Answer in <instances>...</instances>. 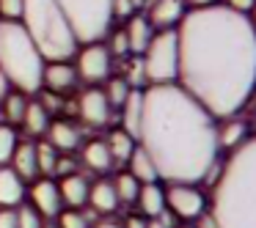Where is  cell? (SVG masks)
Returning <instances> with one entry per match:
<instances>
[{
	"label": "cell",
	"instance_id": "22",
	"mask_svg": "<svg viewBox=\"0 0 256 228\" xmlns=\"http://www.w3.org/2000/svg\"><path fill=\"white\" fill-rule=\"evenodd\" d=\"M124 36H127V47L130 55H140V52L149 47L152 36H154V28L149 25V19L144 17L140 11H135L132 17L124 19Z\"/></svg>",
	"mask_w": 256,
	"mask_h": 228
},
{
	"label": "cell",
	"instance_id": "42",
	"mask_svg": "<svg viewBox=\"0 0 256 228\" xmlns=\"http://www.w3.org/2000/svg\"><path fill=\"white\" fill-rule=\"evenodd\" d=\"M122 223H124V228H146V217H140V215H130Z\"/></svg>",
	"mask_w": 256,
	"mask_h": 228
},
{
	"label": "cell",
	"instance_id": "5",
	"mask_svg": "<svg viewBox=\"0 0 256 228\" xmlns=\"http://www.w3.org/2000/svg\"><path fill=\"white\" fill-rule=\"evenodd\" d=\"M44 63L47 61L22 25L0 19V77L8 83V88L22 91L28 96L39 94Z\"/></svg>",
	"mask_w": 256,
	"mask_h": 228
},
{
	"label": "cell",
	"instance_id": "48",
	"mask_svg": "<svg viewBox=\"0 0 256 228\" xmlns=\"http://www.w3.org/2000/svg\"><path fill=\"white\" fill-rule=\"evenodd\" d=\"M176 228H196V223H179Z\"/></svg>",
	"mask_w": 256,
	"mask_h": 228
},
{
	"label": "cell",
	"instance_id": "19",
	"mask_svg": "<svg viewBox=\"0 0 256 228\" xmlns=\"http://www.w3.org/2000/svg\"><path fill=\"white\" fill-rule=\"evenodd\" d=\"M8 168H12L25 184L42 179L39 176V162H36V140H30V138L20 140L17 149H14V154H12V160H8Z\"/></svg>",
	"mask_w": 256,
	"mask_h": 228
},
{
	"label": "cell",
	"instance_id": "35",
	"mask_svg": "<svg viewBox=\"0 0 256 228\" xmlns=\"http://www.w3.org/2000/svg\"><path fill=\"white\" fill-rule=\"evenodd\" d=\"M14 215H17V228H42L47 223L44 217H42L39 212L28 204V201H25V204H20L17 209H14Z\"/></svg>",
	"mask_w": 256,
	"mask_h": 228
},
{
	"label": "cell",
	"instance_id": "37",
	"mask_svg": "<svg viewBox=\"0 0 256 228\" xmlns=\"http://www.w3.org/2000/svg\"><path fill=\"white\" fill-rule=\"evenodd\" d=\"M110 11H113V22L116 19H127V17H132L138 8L132 6V0H113L110 3Z\"/></svg>",
	"mask_w": 256,
	"mask_h": 228
},
{
	"label": "cell",
	"instance_id": "43",
	"mask_svg": "<svg viewBox=\"0 0 256 228\" xmlns=\"http://www.w3.org/2000/svg\"><path fill=\"white\" fill-rule=\"evenodd\" d=\"M220 0H184L188 8H206V6H218Z\"/></svg>",
	"mask_w": 256,
	"mask_h": 228
},
{
	"label": "cell",
	"instance_id": "12",
	"mask_svg": "<svg viewBox=\"0 0 256 228\" xmlns=\"http://www.w3.org/2000/svg\"><path fill=\"white\" fill-rule=\"evenodd\" d=\"M80 77L74 72V63L72 61H47L44 63V72H42V91L47 94H58V96H66L78 88Z\"/></svg>",
	"mask_w": 256,
	"mask_h": 228
},
{
	"label": "cell",
	"instance_id": "50",
	"mask_svg": "<svg viewBox=\"0 0 256 228\" xmlns=\"http://www.w3.org/2000/svg\"><path fill=\"white\" fill-rule=\"evenodd\" d=\"M42 228H58V226H56V223H52V220H47V223H44V226H42Z\"/></svg>",
	"mask_w": 256,
	"mask_h": 228
},
{
	"label": "cell",
	"instance_id": "17",
	"mask_svg": "<svg viewBox=\"0 0 256 228\" xmlns=\"http://www.w3.org/2000/svg\"><path fill=\"white\" fill-rule=\"evenodd\" d=\"M86 209H91L96 217L116 215V212L122 209V204H118V198H116V190H113V182H110V179L102 176V179H96V182H91Z\"/></svg>",
	"mask_w": 256,
	"mask_h": 228
},
{
	"label": "cell",
	"instance_id": "28",
	"mask_svg": "<svg viewBox=\"0 0 256 228\" xmlns=\"http://www.w3.org/2000/svg\"><path fill=\"white\" fill-rule=\"evenodd\" d=\"M100 88H102V94H105L108 105H110L113 110H122V105L127 102V96L132 94V88L127 85V80H124L122 74H110Z\"/></svg>",
	"mask_w": 256,
	"mask_h": 228
},
{
	"label": "cell",
	"instance_id": "23",
	"mask_svg": "<svg viewBox=\"0 0 256 228\" xmlns=\"http://www.w3.org/2000/svg\"><path fill=\"white\" fill-rule=\"evenodd\" d=\"M124 171H127V173H130V176H132L138 184L160 182V176H157V165H154V160H152V157L144 151V146H138V143H135V149H132V154H130V160L124 162Z\"/></svg>",
	"mask_w": 256,
	"mask_h": 228
},
{
	"label": "cell",
	"instance_id": "44",
	"mask_svg": "<svg viewBox=\"0 0 256 228\" xmlns=\"http://www.w3.org/2000/svg\"><path fill=\"white\" fill-rule=\"evenodd\" d=\"M196 228H218V226H215V220L210 217V212H204V215L196 220Z\"/></svg>",
	"mask_w": 256,
	"mask_h": 228
},
{
	"label": "cell",
	"instance_id": "33",
	"mask_svg": "<svg viewBox=\"0 0 256 228\" xmlns=\"http://www.w3.org/2000/svg\"><path fill=\"white\" fill-rule=\"evenodd\" d=\"M17 143H20L17 127H8V124L0 121V165H8V160H12Z\"/></svg>",
	"mask_w": 256,
	"mask_h": 228
},
{
	"label": "cell",
	"instance_id": "24",
	"mask_svg": "<svg viewBox=\"0 0 256 228\" xmlns=\"http://www.w3.org/2000/svg\"><path fill=\"white\" fill-rule=\"evenodd\" d=\"M52 116L47 113V107L42 105L39 99H28V107H25V116H22V132L28 135L30 140H42L47 132V127H50Z\"/></svg>",
	"mask_w": 256,
	"mask_h": 228
},
{
	"label": "cell",
	"instance_id": "11",
	"mask_svg": "<svg viewBox=\"0 0 256 228\" xmlns=\"http://www.w3.org/2000/svg\"><path fill=\"white\" fill-rule=\"evenodd\" d=\"M28 204L39 212L44 220H56L64 209L61 193H58L56 179H36L28 184Z\"/></svg>",
	"mask_w": 256,
	"mask_h": 228
},
{
	"label": "cell",
	"instance_id": "41",
	"mask_svg": "<svg viewBox=\"0 0 256 228\" xmlns=\"http://www.w3.org/2000/svg\"><path fill=\"white\" fill-rule=\"evenodd\" d=\"M0 228H17V215H14V209H0Z\"/></svg>",
	"mask_w": 256,
	"mask_h": 228
},
{
	"label": "cell",
	"instance_id": "36",
	"mask_svg": "<svg viewBox=\"0 0 256 228\" xmlns=\"http://www.w3.org/2000/svg\"><path fill=\"white\" fill-rule=\"evenodd\" d=\"M22 0H0V19L3 22H20Z\"/></svg>",
	"mask_w": 256,
	"mask_h": 228
},
{
	"label": "cell",
	"instance_id": "30",
	"mask_svg": "<svg viewBox=\"0 0 256 228\" xmlns=\"http://www.w3.org/2000/svg\"><path fill=\"white\" fill-rule=\"evenodd\" d=\"M113 182V190H116V198H118V204L122 206H135V198H138V190H140V184L135 182L132 176H130L127 171H118L116 176L110 179Z\"/></svg>",
	"mask_w": 256,
	"mask_h": 228
},
{
	"label": "cell",
	"instance_id": "14",
	"mask_svg": "<svg viewBox=\"0 0 256 228\" xmlns=\"http://www.w3.org/2000/svg\"><path fill=\"white\" fill-rule=\"evenodd\" d=\"M184 14H188L184 0H146L144 17L149 19V25L154 30H168V28H176Z\"/></svg>",
	"mask_w": 256,
	"mask_h": 228
},
{
	"label": "cell",
	"instance_id": "45",
	"mask_svg": "<svg viewBox=\"0 0 256 228\" xmlns=\"http://www.w3.org/2000/svg\"><path fill=\"white\" fill-rule=\"evenodd\" d=\"M248 22H250V28L256 30V6H254V8H250V11H248Z\"/></svg>",
	"mask_w": 256,
	"mask_h": 228
},
{
	"label": "cell",
	"instance_id": "2",
	"mask_svg": "<svg viewBox=\"0 0 256 228\" xmlns=\"http://www.w3.org/2000/svg\"><path fill=\"white\" fill-rule=\"evenodd\" d=\"M138 146L154 160L162 184L210 182L220 162L218 118L179 83L144 88Z\"/></svg>",
	"mask_w": 256,
	"mask_h": 228
},
{
	"label": "cell",
	"instance_id": "16",
	"mask_svg": "<svg viewBox=\"0 0 256 228\" xmlns=\"http://www.w3.org/2000/svg\"><path fill=\"white\" fill-rule=\"evenodd\" d=\"M58 184V193H61L64 201V209H86V201H88V187H91V179L86 173L74 171L69 176L56 179Z\"/></svg>",
	"mask_w": 256,
	"mask_h": 228
},
{
	"label": "cell",
	"instance_id": "13",
	"mask_svg": "<svg viewBox=\"0 0 256 228\" xmlns=\"http://www.w3.org/2000/svg\"><path fill=\"white\" fill-rule=\"evenodd\" d=\"M44 140L50 146H56L61 154H74V151L83 146V129L78 121H69V118H52L50 127L44 132Z\"/></svg>",
	"mask_w": 256,
	"mask_h": 228
},
{
	"label": "cell",
	"instance_id": "8",
	"mask_svg": "<svg viewBox=\"0 0 256 228\" xmlns=\"http://www.w3.org/2000/svg\"><path fill=\"white\" fill-rule=\"evenodd\" d=\"M166 212L176 223H196L206 212V193L201 184H166Z\"/></svg>",
	"mask_w": 256,
	"mask_h": 228
},
{
	"label": "cell",
	"instance_id": "9",
	"mask_svg": "<svg viewBox=\"0 0 256 228\" xmlns=\"http://www.w3.org/2000/svg\"><path fill=\"white\" fill-rule=\"evenodd\" d=\"M74 72H78L80 83L86 85H102L113 74V55L108 52L105 41H91V44H80L72 58Z\"/></svg>",
	"mask_w": 256,
	"mask_h": 228
},
{
	"label": "cell",
	"instance_id": "18",
	"mask_svg": "<svg viewBox=\"0 0 256 228\" xmlns=\"http://www.w3.org/2000/svg\"><path fill=\"white\" fill-rule=\"evenodd\" d=\"M250 127H248V118H242L237 113V116H228V118H220L218 121V149H220V154L223 151H234L237 146H242L245 140L250 138Z\"/></svg>",
	"mask_w": 256,
	"mask_h": 228
},
{
	"label": "cell",
	"instance_id": "20",
	"mask_svg": "<svg viewBox=\"0 0 256 228\" xmlns=\"http://www.w3.org/2000/svg\"><path fill=\"white\" fill-rule=\"evenodd\" d=\"M28 201V184L8 165H0V209H17Z\"/></svg>",
	"mask_w": 256,
	"mask_h": 228
},
{
	"label": "cell",
	"instance_id": "3",
	"mask_svg": "<svg viewBox=\"0 0 256 228\" xmlns=\"http://www.w3.org/2000/svg\"><path fill=\"white\" fill-rule=\"evenodd\" d=\"M206 212L218 228H256V135L218 162Z\"/></svg>",
	"mask_w": 256,
	"mask_h": 228
},
{
	"label": "cell",
	"instance_id": "34",
	"mask_svg": "<svg viewBox=\"0 0 256 228\" xmlns=\"http://www.w3.org/2000/svg\"><path fill=\"white\" fill-rule=\"evenodd\" d=\"M108 52L113 55V61H122V58H130V47H127V36H124V28H110L108 30Z\"/></svg>",
	"mask_w": 256,
	"mask_h": 228
},
{
	"label": "cell",
	"instance_id": "10",
	"mask_svg": "<svg viewBox=\"0 0 256 228\" xmlns=\"http://www.w3.org/2000/svg\"><path fill=\"white\" fill-rule=\"evenodd\" d=\"M74 113H78L80 124L88 129H108L113 127V107L108 105L105 94H102L100 85H86L78 94V102H74Z\"/></svg>",
	"mask_w": 256,
	"mask_h": 228
},
{
	"label": "cell",
	"instance_id": "49",
	"mask_svg": "<svg viewBox=\"0 0 256 228\" xmlns=\"http://www.w3.org/2000/svg\"><path fill=\"white\" fill-rule=\"evenodd\" d=\"M132 6H135V8H140V6H146V0H132Z\"/></svg>",
	"mask_w": 256,
	"mask_h": 228
},
{
	"label": "cell",
	"instance_id": "7",
	"mask_svg": "<svg viewBox=\"0 0 256 228\" xmlns=\"http://www.w3.org/2000/svg\"><path fill=\"white\" fill-rule=\"evenodd\" d=\"M149 85H171L176 83L179 74V41H176V28L168 30H154L149 47L140 52Z\"/></svg>",
	"mask_w": 256,
	"mask_h": 228
},
{
	"label": "cell",
	"instance_id": "25",
	"mask_svg": "<svg viewBox=\"0 0 256 228\" xmlns=\"http://www.w3.org/2000/svg\"><path fill=\"white\" fill-rule=\"evenodd\" d=\"M28 99H30L28 94L8 88L6 94L0 96V121L8 124V127H20L25 116V107H28Z\"/></svg>",
	"mask_w": 256,
	"mask_h": 228
},
{
	"label": "cell",
	"instance_id": "26",
	"mask_svg": "<svg viewBox=\"0 0 256 228\" xmlns=\"http://www.w3.org/2000/svg\"><path fill=\"white\" fill-rule=\"evenodd\" d=\"M102 140H105L108 151H110V157H113V165H124V162L130 160V154H132L135 143H138V140L130 132H124L122 127H108V135Z\"/></svg>",
	"mask_w": 256,
	"mask_h": 228
},
{
	"label": "cell",
	"instance_id": "31",
	"mask_svg": "<svg viewBox=\"0 0 256 228\" xmlns=\"http://www.w3.org/2000/svg\"><path fill=\"white\" fill-rule=\"evenodd\" d=\"M96 220V215L91 209H61V215L56 217L58 228H91Z\"/></svg>",
	"mask_w": 256,
	"mask_h": 228
},
{
	"label": "cell",
	"instance_id": "21",
	"mask_svg": "<svg viewBox=\"0 0 256 228\" xmlns=\"http://www.w3.org/2000/svg\"><path fill=\"white\" fill-rule=\"evenodd\" d=\"M135 209L140 217L152 220V217H160L166 212V184L162 182H152V184H140L138 198H135Z\"/></svg>",
	"mask_w": 256,
	"mask_h": 228
},
{
	"label": "cell",
	"instance_id": "15",
	"mask_svg": "<svg viewBox=\"0 0 256 228\" xmlns=\"http://www.w3.org/2000/svg\"><path fill=\"white\" fill-rule=\"evenodd\" d=\"M78 151H80V165H83V171L91 173V176H105V173H110L113 168H116L102 138L83 140V146H80Z\"/></svg>",
	"mask_w": 256,
	"mask_h": 228
},
{
	"label": "cell",
	"instance_id": "1",
	"mask_svg": "<svg viewBox=\"0 0 256 228\" xmlns=\"http://www.w3.org/2000/svg\"><path fill=\"white\" fill-rule=\"evenodd\" d=\"M176 83L218 121L242 113L256 94V30L248 14L223 3L188 8L176 25Z\"/></svg>",
	"mask_w": 256,
	"mask_h": 228
},
{
	"label": "cell",
	"instance_id": "38",
	"mask_svg": "<svg viewBox=\"0 0 256 228\" xmlns=\"http://www.w3.org/2000/svg\"><path fill=\"white\" fill-rule=\"evenodd\" d=\"M78 171V162L72 160L69 154H61L58 157V165H56V176L52 179H61V176H69V173H74Z\"/></svg>",
	"mask_w": 256,
	"mask_h": 228
},
{
	"label": "cell",
	"instance_id": "27",
	"mask_svg": "<svg viewBox=\"0 0 256 228\" xmlns=\"http://www.w3.org/2000/svg\"><path fill=\"white\" fill-rule=\"evenodd\" d=\"M118 113H122V124H118V127L138 140L140 113H144V91H132V94L127 96V102L122 105V110H118Z\"/></svg>",
	"mask_w": 256,
	"mask_h": 228
},
{
	"label": "cell",
	"instance_id": "39",
	"mask_svg": "<svg viewBox=\"0 0 256 228\" xmlns=\"http://www.w3.org/2000/svg\"><path fill=\"white\" fill-rule=\"evenodd\" d=\"M220 3L226 8H232V11H240V14H248L256 6V0H220Z\"/></svg>",
	"mask_w": 256,
	"mask_h": 228
},
{
	"label": "cell",
	"instance_id": "32",
	"mask_svg": "<svg viewBox=\"0 0 256 228\" xmlns=\"http://www.w3.org/2000/svg\"><path fill=\"white\" fill-rule=\"evenodd\" d=\"M122 77L127 80V85H130L132 91H144V88H149L140 55H130L127 61H124V74H122Z\"/></svg>",
	"mask_w": 256,
	"mask_h": 228
},
{
	"label": "cell",
	"instance_id": "6",
	"mask_svg": "<svg viewBox=\"0 0 256 228\" xmlns=\"http://www.w3.org/2000/svg\"><path fill=\"white\" fill-rule=\"evenodd\" d=\"M61 6L64 17L72 25V33L80 44L105 41L108 30L113 28V0H56Z\"/></svg>",
	"mask_w": 256,
	"mask_h": 228
},
{
	"label": "cell",
	"instance_id": "29",
	"mask_svg": "<svg viewBox=\"0 0 256 228\" xmlns=\"http://www.w3.org/2000/svg\"><path fill=\"white\" fill-rule=\"evenodd\" d=\"M58 157H61V151H58L56 146H50L44 138L36 140V162H39V176L42 179H52V176H56Z\"/></svg>",
	"mask_w": 256,
	"mask_h": 228
},
{
	"label": "cell",
	"instance_id": "4",
	"mask_svg": "<svg viewBox=\"0 0 256 228\" xmlns=\"http://www.w3.org/2000/svg\"><path fill=\"white\" fill-rule=\"evenodd\" d=\"M20 25L44 61H72L80 41L56 0H22Z\"/></svg>",
	"mask_w": 256,
	"mask_h": 228
},
{
	"label": "cell",
	"instance_id": "46",
	"mask_svg": "<svg viewBox=\"0 0 256 228\" xmlns=\"http://www.w3.org/2000/svg\"><path fill=\"white\" fill-rule=\"evenodd\" d=\"M248 127H250V132H254V135H256V110H254V113H250V118H248Z\"/></svg>",
	"mask_w": 256,
	"mask_h": 228
},
{
	"label": "cell",
	"instance_id": "40",
	"mask_svg": "<svg viewBox=\"0 0 256 228\" xmlns=\"http://www.w3.org/2000/svg\"><path fill=\"white\" fill-rule=\"evenodd\" d=\"M91 228H124V223L116 215H108V217H96Z\"/></svg>",
	"mask_w": 256,
	"mask_h": 228
},
{
	"label": "cell",
	"instance_id": "47",
	"mask_svg": "<svg viewBox=\"0 0 256 228\" xmlns=\"http://www.w3.org/2000/svg\"><path fill=\"white\" fill-rule=\"evenodd\" d=\"M6 91H8V83H6V80H3V77H0V96L6 94Z\"/></svg>",
	"mask_w": 256,
	"mask_h": 228
}]
</instances>
